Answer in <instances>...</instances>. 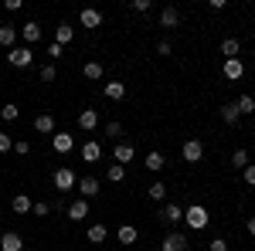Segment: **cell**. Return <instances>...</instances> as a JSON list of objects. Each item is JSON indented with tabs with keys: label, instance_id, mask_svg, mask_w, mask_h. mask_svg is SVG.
Segmentation results:
<instances>
[{
	"label": "cell",
	"instance_id": "obj_1",
	"mask_svg": "<svg viewBox=\"0 0 255 251\" xmlns=\"http://www.w3.org/2000/svg\"><path fill=\"white\" fill-rule=\"evenodd\" d=\"M208 221H211V217H208V211H204L201 204H191V207L184 211V224H187L191 231H201V228H208Z\"/></svg>",
	"mask_w": 255,
	"mask_h": 251
},
{
	"label": "cell",
	"instance_id": "obj_2",
	"mask_svg": "<svg viewBox=\"0 0 255 251\" xmlns=\"http://www.w3.org/2000/svg\"><path fill=\"white\" fill-rule=\"evenodd\" d=\"M7 61H10L14 68H31V61H34V48L17 44V48H10V51H7Z\"/></svg>",
	"mask_w": 255,
	"mask_h": 251
},
{
	"label": "cell",
	"instance_id": "obj_3",
	"mask_svg": "<svg viewBox=\"0 0 255 251\" xmlns=\"http://www.w3.org/2000/svg\"><path fill=\"white\" fill-rule=\"evenodd\" d=\"M75 183H79V176H75V170L72 167H58L55 170V190H75Z\"/></svg>",
	"mask_w": 255,
	"mask_h": 251
},
{
	"label": "cell",
	"instance_id": "obj_4",
	"mask_svg": "<svg viewBox=\"0 0 255 251\" xmlns=\"http://www.w3.org/2000/svg\"><path fill=\"white\" fill-rule=\"evenodd\" d=\"M180 156H184V163H201L204 160V143L201 139H187L180 146Z\"/></svg>",
	"mask_w": 255,
	"mask_h": 251
},
{
	"label": "cell",
	"instance_id": "obj_5",
	"mask_svg": "<svg viewBox=\"0 0 255 251\" xmlns=\"http://www.w3.org/2000/svg\"><path fill=\"white\" fill-rule=\"evenodd\" d=\"M160 251H187V234L170 231L167 238H163V245H160Z\"/></svg>",
	"mask_w": 255,
	"mask_h": 251
},
{
	"label": "cell",
	"instance_id": "obj_6",
	"mask_svg": "<svg viewBox=\"0 0 255 251\" xmlns=\"http://www.w3.org/2000/svg\"><path fill=\"white\" fill-rule=\"evenodd\" d=\"M160 221H163V224H180V221H184V207H180V204H163V207H160Z\"/></svg>",
	"mask_w": 255,
	"mask_h": 251
},
{
	"label": "cell",
	"instance_id": "obj_7",
	"mask_svg": "<svg viewBox=\"0 0 255 251\" xmlns=\"http://www.w3.org/2000/svg\"><path fill=\"white\" fill-rule=\"evenodd\" d=\"M65 214H68V221H85V217H89V200H85V197L72 200V204L65 207Z\"/></svg>",
	"mask_w": 255,
	"mask_h": 251
},
{
	"label": "cell",
	"instance_id": "obj_8",
	"mask_svg": "<svg viewBox=\"0 0 255 251\" xmlns=\"http://www.w3.org/2000/svg\"><path fill=\"white\" fill-rule=\"evenodd\" d=\"M221 75L228 78V82H238V78L245 75V65H242V58H228L225 65H221Z\"/></svg>",
	"mask_w": 255,
	"mask_h": 251
},
{
	"label": "cell",
	"instance_id": "obj_9",
	"mask_svg": "<svg viewBox=\"0 0 255 251\" xmlns=\"http://www.w3.org/2000/svg\"><path fill=\"white\" fill-rule=\"evenodd\" d=\"M0 251H24V238L17 231H3L0 234Z\"/></svg>",
	"mask_w": 255,
	"mask_h": 251
},
{
	"label": "cell",
	"instance_id": "obj_10",
	"mask_svg": "<svg viewBox=\"0 0 255 251\" xmlns=\"http://www.w3.org/2000/svg\"><path fill=\"white\" fill-rule=\"evenodd\" d=\"M17 34H20V38H24V44L31 48V44H38V41H41V24H38V20H27V24L20 27Z\"/></svg>",
	"mask_w": 255,
	"mask_h": 251
},
{
	"label": "cell",
	"instance_id": "obj_11",
	"mask_svg": "<svg viewBox=\"0 0 255 251\" xmlns=\"http://www.w3.org/2000/svg\"><path fill=\"white\" fill-rule=\"evenodd\" d=\"M51 143H55V153H72V150H75V136L72 133H55L51 136Z\"/></svg>",
	"mask_w": 255,
	"mask_h": 251
},
{
	"label": "cell",
	"instance_id": "obj_12",
	"mask_svg": "<svg viewBox=\"0 0 255 251\" xmlns=\"http://www.w3.org/2000/svg\"><path fill=\"white\" fill-rule=\"evenodd\" d=\"M82 27H89V31H96V27H102V14H99L96 7H82Z\"/></svg>",
	"mask_w": 255,
	"mask_h": 251
},
{
	"label": "cell",
	"instance_id": "obj_13",
	"mask_svg": "<svg viewBox=\"0 0 255 251\" xmlns=\"http://www.w3.org/2000/svg\"><path fill=\"white\" fill-rule=\"evenodd\" d=\"M0 48H17V27L14 24H0Z\"/></svg>",
	"mask_w": 255,
	"mask_h": 251
},
{
	"label": "cell",
	"instance_id": "obj_14",
	"mask_svg": "<svg viewBox=\"0 0 255 251\" xmlns=\"http://www.w3.org/2000/svg\"><path fill=\"white\" fill-rule=\"evenodd\" d=\"M96 126H99V112H96V109H82V112H79V129H82V133H92Z\"/></svg>",
	"mask_w": 255,
	"mask_h": 251
},
{
	"label": "cell",
	"instance_id": "obj_15",
	"mask_svg": "<svg viewBox=\"0 0 255 251\" xmlns=\"http://www.w3.org/2000/svg\"><path fill=\"white\" fill-rule=\"evenodd\" d=\"M82 160H85V163H99V160H102V146H99L96 139L82 143Z\"/></svg>",
	"mask_w": 255,
	"mask_h": 251
},
{
	"label": "cell",
	"instance_id": "obj_16",
	"mask_svg": "<svg viewBox=\"0 0 255 251\" xmlns=\"http://www.w3.org/2000/svg\"><path fill=\"white\" fill-rule=\"evenodd\" d=\"M133 156H136V150H133L129 143H116V150H113V163H119V167H123V163H129Z\"/></svg>",
	"mask_w": 255,
	"mask_h": 251
},
{
	"label": "cell",
	"instance_id": "obj_17",
	"mask_svg": "<svg viewBox=\"0 0 255 251\" xmlns=\"http://www.w3.org/2000/svg\"><path fill=\"white\" fill-rule=\"evenodd\" d=\"M218 112H221V122H225V126H235L238 119H242V112H238L235 102H225V105H221Z\"/></svg>",
	"mask_w": 255,
	"mask_h": 251
},
{
	"label": "cell",
	"instance_id": "obj_18",
	"mask_svg": "<svg viewBox=\"0 0 255 251\" xmlns=\"http://www.w3.org/2000/svg\"><path fill=\"white\" fill-rule=\"evenodd\" d=\"M102 92H106L109 102H123V98H126V85H123V82H106Z\"/></svg>",
	"mask_w": 255,
	"mask_h": 251
},
{
	"label": "cell",
	"instance_id": "obj_19",
	"mask_svg": "<svg viewBox=\"0 0 255 251\" xmlns=\"http://www.w3.org/2000/svg\"><path fill=\"white\" fill-rule=\"evenodd\" d=\"M72 38H75V27H72V24H58V27H55V44L65 48V44H72Z\"/></svg>",
	"mask_w": 255,
	"mask_h": 251
},
{
	"label": "cell",
	"instance_id": "obj_20",
	"mask_svg": "<svg viewBox=\"0 0 255 251\" xmlns=\"http://www.w3.org/2000/svg\"><path fill=\"white\" fill-rule=\"evenodd\" d=\"M143 167H146L150 173H163L167 160H163V153H157V150H153V153H146V163H143Z\"/></svg>",
	"mask_w": 255,
	"mask_h": 251
},
{
	"label": "cell",
	"instance_id": "obj_21",
	"mask_svg": "<svg viewBox=\"0 0 255 251\" xmlns=\"http://www.w3.org/2000/svg\"><path fill=\"white\" fill-rule=\"evenodd\" d=\"M180 24V10L177 7H163L160 10V27H177Z\"/></svg>",
	"mask_w": 255,
	"mask_h": 251
},
{
	"label": "cell",
	"instance_id": "obj_22",
	"mask_svg": "<svg viewBox=\"0 0 255 251\" xmlns=\"http://www.w3.org/2000/svg\"><path fill=\"white\" fill-rule=\"evenodd\" d=\"M75 187H79V190H82V197L89 200V197H96V193H99V180H96V176H82V180L75 183Z\"/></svg>",
	"mask_w": 255,
	"mask_h": 251
},
{
	"label": "cell",
	"instance_id": "obj_23",
	"mask_svg": "<svg viewBox=\"0 0 255 251\" xmlns=\"http://www.w3.org/2000/svg\"><path fill=\"white\" fill-rule=\"evenodd\" d=\"M116 238H119V245H136V238H139V231L133 228V224H123L116 231Z\"/></svg>",
	"mask_w": 255,
	"mask_h": 251
},
{
	"label": "cell",
	"instance_id": "obj_24",
	"mask_svg": "<svg viewBox=\"0 0 255 251\" xmlns=\"http://www.w3.org/2000/svg\"><path fill=\"white\" fill-rule=\"evenodd\" d=\"M10 207H14V214H27L31 207H34V200H31L27 193H17V197L10 200Z\"/></svg>",
	"mask_w": 255,
	"mask_h": 251
},
{
	"label": "cell",
	"instance_id": "obj_25",
	"mask_svg": "<svg viewBox=\"0 0 255 251\" xmlns=\"http://www.w3.org/2000/svg\"><path fill=\"white\" fill-rule=\"evenodd\" d=\"M238 51H242L238 38H225V41H221V55H225V61H228V58H238Z\"/></svg>",
	"mask_w": 255,
	"mask_h": 251
},
{
	"label": "cell",
	"instance_id": "obj_26",
	"mask_svg": "<svg viewBox=\"0 0 255 251\" xmlns=\"http://www.w3.org/2000/svg\"><path fill=\"white\" fill-rule=\"evenodd\" d=\"M82 75L89 78V82H99L106 72H102V65H99V61H85V65H82Z\"/></svg>",
	"mask_w": 255,
	"mask_h": 251
},
{
	"label": "cell",
	"instance_id": "obj_27",
	"mask_svg": "<svg viewBox=\"0 0 255 251\" xmlns=\"http://www.w3.org/2000/svg\"><path fill=\"white\" fill-rule=\"evenodd\" d=\"M34 129H38V133H44V136H51V133H55V116H48V112H44V116H38V119H34Z\"/></svg>",
	"mask_w": 255,
	"mask_h": 251
},
{
	"label": "cell",
	"instance_id": "obj_28",
	"mask_svg": "<svg viewBox=\"0 0 255 251\" xmlns=\"http://www.w3.org/2000/svg\"><path fill=\"white\" fill-rule=\"evenodd\" d=\"M85 238H89V241H92V245H102V241H106V238H109V228H106V224H92V228H89V234H85Z\"/></svg>",
	"mask_w": 255,
	"mask_h": 251
},
{
	"label": "cell",
	"instance_id": "obj_29",
	"mask_svg": "<svg viewBox=\"0 0 255 251\" xmlns=\"http://www.w3.org/2000/svg\"><path fill=\"white\" fill-rule=\"evenodd\" d=\"M146 197H150V200H157V204H163V197H167L163 180H153V183H150V190H146Z\"/></svg>",
	"mask_w": 255,
	"mask_h": 251
},
{
	"label": "cell",
	"instance_id": "obj_30",
	"mask_svg": "<svg viewBox=\"0 0 255 251\" xmlns=\"http://www.w3.org/2000/svg\"><path fill=\"white\" fill-rule=\"evenodd\" d=\"M238 112H242V116H252L255 112V95H238Z\"/></svg>",
	"mask_w": 255,
	"mask_h": 251
},
{
	"label": "cell",
	"instance_id": "obj_31",
	"mask_svg": "<svg viewBox=\"0 0 255 251\" xmlns=\"http://www.w3.org/2000/svg\"><path fill=\"white\" fill-rule=\"evenodd\" d=\"M249 163H252V160H249L245 150H235V153H232V167H235V170H245Z\"/></svg>",
	"mask_w": 255,
	"mask_h": 251
},
{
	"label": "cell",
	"instance_id": "obj_32",
	"mask_svg": "<svg viewBox=\"0 0 255 251\" xmlns=\"http://www.w3.org/2000/svg\"><path fill=\"white\" fill-rule=\"evenodd\" d=\"M123 180H126V167L109 163V183H123Z\"/></svg>",
	"mask_w": 255,
	"mask_h": 251
},
{
	"label": "cell",
	"instance_id": "obj_33",
	"mask_svg": "<svg viewBox=\"0 0 255 251\" xmlns=\"http://www.w3.org/2000/svg\"><path fill=\"white\" fill-rule=\"evenodd\" d=\"M20 116V109L17 105H14V102H7V105H3V109H0V119H3V122H14V119Z\"/></svg>",
	"mask_w": 255,
	"mask_h": 251
},
{
	"label": "cell",
	"instance_id": "obj_34",
	"mask_svg": "<svg viewBox=\"0 0 255 251\" xmlns=\"http://www.w3.org/2000/svg\"><path fill=\"white\" fill-rule=\"evenodd\" d=\"M0 153H14V136L0 133Z\"/></svg>",
	"mask_w": 255,
	"mask_h": 251
},
{
	"label": "cell",
	"instance_id": "obj_35",
	"mask_svg": "<svg viewBox=\"0 0 255 251\" xmlns=\"http://www.w3.org/2000/svg\"><path fill=\"white\" fill-rule=\"evenodd\" d=\"M150 7H153L150 0H133V3H129V10H133V14H146Z\"/></svg>",
	"mask_w": 255,
	"mask_h": 251
},
{
	"label": "cell",
	"instance_id": "obj_36",
	"mask_svg": "<svg viewBox=\"0 0 255 251\" xmlns=\"http://www.w3.org/2000/svg\"><path fill=\"white\" fill-rule=\"evenodd\" d=\"M55 75H58V68H55V65L48 61V65L41 68V82H55Z\"/></svg>",
	"mask_w": 255,
	"mask_h": 251
},
{
	"label": "cell",
	"instance_id": "obj_37",
	"mask_svg": "<svg viewBox=\"0 0 255 251\" xmlns=\"http://www.w3.org/2000/svg\"><path fill=\"white\" fill-rule=\"evenodd\" d=\"M61 55H65V48H61V44H55V41H51V44H48V58H51V65H55V61H58Z\"/></svg>",
	"mask_w": 255,
	"mask_h": 251
},
{
	"label": "cell",
	"instance_id": "obj_38",
	"mask_svg": "<svg viewBox=\"0 0 255 251\" xmlns=\"http://www.w3.org/2000/svg\"><path fill=\"white\" fill-rule=\"evenodd\" d=\"M14 153L27 156V153H31V143H27V139H14Z\"/></svg>",
	"mask_w": 255,
	"mask_h": 251
},
{
	"label": "cell",
	"instance_id": "obj_39",
	"mask_svg": "<svg viewBox=\"0 0 255 251\" xmlns=\"http://www.w3.org/2000/svg\"><path fill=\"white\" fill-rule=\"evenodd\" d=\"M106 136H113V139H119V136H123V122H116V119H113V122L106 126Z\"/></svg>",
	"mask_w": 255,
	"mask_h": 251
},
{
	"label": "cell",
	"instance_id": "obj_40",
	"mask_svg": "<svg viewBox=\"0 0 255 251\" xmlns=\"http://www.w3.org/2000/svg\"><path fill=\"white\" fill-rule=\"evenodd\" d=\"M208 251H228V241L225 238H211L208 241Z\"/></svg>",
	"mask_w": 255,
	"mask_h": 251
},
{
	"label": "cell",
	"instance_id": "obj_41",
	"mask_svg": "<svg viewBox=\"0 0 255 251\" xmlns=\"http://www.w3.org/2000/svg\"><path fill=\"white\" fill-rule=\"evenodd\" d=\"M242 176H245V183H249V187H255V163H249V167L242 170Z\"/></svg>",
	"mask_w": 255,
	"mask_h": 251
},
{
	"label": "cell",
	"instance_id": "obj_42",
	"mask_svg": "<svg viewBox=\"0 0 255 251\" xmlns=\"http://www.w3.org/2000/svg\"><path fill=\"white\" fill-rule=\"evenodd\" d=\"M31 211L38 214V217H48V214H51V204H44V200H41V204H34Z\"/></svg>",
	"mask_w": 255,
	"mask_h": 251
},
{
	"label": "cell",
	"instance_id": "obj_43",
	"mask_svg": "<svg viewBox=\"0 0 255 251\" xmlns=\"http://www.w3.org/2000/svg\"><path fill=\"white\" fill-rule=\"evenodd\" d=\"M170 51H174V48H170V41H160V44H157V55H163V58H167Z\"/></svg>",
	"mask_w": 255,
	"mask_h": 251
},
{
	"label": "cell",
	"instance_id": "obj_44",
	"mask_svg": "<svg viewBox=\"0 0 255 251\" xmlns=\"http://www.w3.org/2000/svg\"><path fill=\"white\" fill-rule=\"evenodd\" d=\"M245 231H249V234H252V238H255V214H252V217H249V221H245Z\"/></svg>",
	"mask_w": 255,
	"mask_h": 251
},
{
	"label": "cell",
	"instance_id": "obj_45",
	"mask_svg": "<svg viewBox=\"0 0 255 251\" xmlns=\"http://www.w3.org/2000/svg\"><path fill=\"white\" fill-rule=\"evenodd\" d=\"M113 251H119V248H113Z\"/></svg>",
	"mask_w": 255,
	"mask_h": 251
}]
</instances>
